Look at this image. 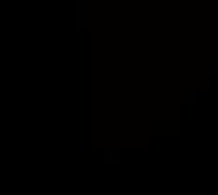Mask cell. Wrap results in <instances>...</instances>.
I'll return each instance as SVG.
<instances>
[{
    "instance_id": "obj_1",
    "label": "cell",
    "mask_w": 218,
    "mask_h": 195,
    "mask_svg": "<svg viewBox=\"0 0 218 195\" xmlns=\"http://www.w3.org/2000/svg\"><path fill=\"white\" fill-rule=\"evenodd\" d=\"M181 96H182V99H181V103L182 105H186V103H194V101H196V92L194 90H182L181 92Z\"/></svg>"
},
{
    "instance_id": "obj_2",
    "label": "cell",
    "mask_w": 218,
    "mask_h": 195,
    "mask_svg": "<svg viewBox=\"0 0 218 195\" xmlns=\"http://www.w3.org/2000/svg\"><path fill=\"white\" fill-rule=\"evenodd\" d=\"M106 162L107 163H119L120 162V152L119 150H107L106 152Z\"/></svg>"
},
{
    "instance_id": "obj_3",
    "label": "cell",
    "mask_w": 218,
    "mask_h": 195,
    "mask_svg": "<svg viewBox=\"0 0 218 195\" xmlns=\"http://www.w3.org/2000/svg\"><path fill=\"white\" fill-rule=\"evenodd\" d=\"M211 73H213V75L218 73V60H213V62H211Z\"/></svg>"
}]
</instances>
